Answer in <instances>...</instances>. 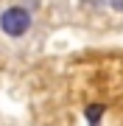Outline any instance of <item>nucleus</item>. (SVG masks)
Wrapping results in <instances>:
<instances>
[{
  "instance_id": "obj_1",
  "label": "nucleus",
  "mask_w": 123,
  "mask_h": 126,
  "mask_svg": "<svg viewBox=\"0 0 123 126\" xmlns=\"http://www.w3.org/2000/svg\"><path fill=\"white\" fill-rule=\"evenodd\" d=\"M28 28H31V11L25 6H9L0 14V31L11 39H20Z\"/></svg>"
},
{
  "instance_id": "obj_2",
  "label": "nucleus",
  "mask_w": 123,
  "mask_h": 126,
  "mask_svg": "<svg viewBox=\"0 0 123 126\" xmlns=\"http://www.w3.org/2000/svg\"><path fill=\"white\" fill-rule=\"evenodd\" d=\"M84 118H87L90 126H98L101 118H104V107H101V104H90V107L84 109Z\"/></svg>"
},
{
  "instance_id": "obj_3",
  "label": "nucleus",
  "mask_w": 123,
  "mask_h": 126,
  "mask_svg": "<svg viewBox=\"0 0 123 126\" xmlns=\"http://www.w3.org/2000/svg\"><path fill=\"white\" fill-rule=\"evenodd\" d=\"M109 6H112L115 11H123V0H109Z\"/></svg>"
}]
</instances>
